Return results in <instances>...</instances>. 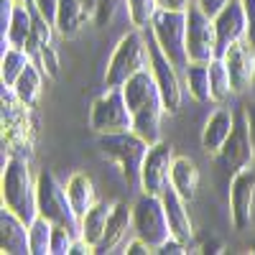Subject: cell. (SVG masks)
<instances>
[{
  "instance_id": "1",
  "label": "cell",
  "mask_w": 255,
  "mask_h": 255,
  "mask_svg": "<svg viewBox=\"0 0 255 255\" xmlns=\"http://www.w3.org/2000/svg\"><path fill=\"white\" fill-rule=\"evenodd\" d=\"M123 95L128 102V110L133 115V130L151 145L158 143L161 140V118H163L166 108H163V97H161L153 72L143 69L135 77H130L123 84Z\"/></svg>"
},
{
  "instance_id": "2",
  "label": "cell",
  "mask_w": 255,
  "mask_h": 255,
  "mask_svg": "<svg viewBox=\"0 0 255 255\" xmlns=\"http://www.w3.org/2000/svg\"><path fill=\"white\" fill-rule=\"evenodd\" d=\"M0 197L3 207L23 220L28 227L38 217V204H36V179L31 174L28 158L23 156H8L3 163V179H0Z\"/></svg>"
},
{
  "instance_id": "3",
  "label": "cell",
  "mask_w": 255,
  "mask_h": 255,
  "mask_svg": "<svg viewBox=\"0 0 255 255\" xmlns=\"http://www.w3.org/2000/svg\"><path fill=\"white\" fill-rule=\"evenodd\" d=\"M97 148L105 158L113 161L120 168V174L128 184L140 186V168H143V161H145V153L151 148V143L143 140L135 130H123V133L100 135Z\"/></svg>"
},
{
  "instance_id": "4",
  "label": "cell",
  "mask_w": 255,
  "mask_h": 255,
  "mask_svg": "<svg viewBox=\"0 0 255 255\" xmlns=\"http://www.w3.org/2000/svg\"><path fill=\"white\" fill-rule=\"evenodd\" d=\"M143 69H151V44L145 41L140 28L125 33L115 46L108 69H105V87H123Z\"/></svg>"
},
{
  "instance_id": "5",
  "label": "cell",
  "mask_w": 255,
  "mask_h": 255,
  "mask_svg": "<svg viewBox=\"0 0 255 255\" xmlns=\"http://www.w3.org/2000/svg\"><path fill=\"white\" fill-rule=\"evenodd\" d=\"M28 110V105L15 97L13 87L3 84V148H8V156L31 158L33 153V123Z\"/></svg>"
},
{
  "instance_id": "6",
  "label": "cell",
  "mask_w": 255,
  "mask_h": 255,
  "mask_svg": "<svg viewBox=\"0 0 255 255\" xmlns=\"http://www.w3.org/2000/svg\"><path fill=\"white\" fill-rule=\"evenodd\" d=\"M133 227H135V235L153 248V253L163 243H168L174 238L171 235V225H168L166 207H163V199L156 197V194H143L133 204Z\"/></svg>"
},
{
  "instance_id": "7",
  "label": "cell",
  "mask_w": 255,
  "mask_h": 255,
  "mask_svg": "<svg viewBox=\"0 0 255 255\" xmlns=\"http://www.w3.org/2000/svg\"><path fill=\"white\" fill-rule=\"evenodd\" d=\"M90 128L97 135L133 130V115H130V110H128L123 87H108L92 102Z\"/></svg>"
},
{
  "instance_id": "8",
  "label": "cell",
  "mask_w": 255,
  "mask_h": 255,
  "mask_svg": "<svg viewBox=\"0 0 255 255\" xmlns=\"http://www.w3.org/2000/svg\"><path fill=\"white\" fill-rule=\"evenodd\" d=\"M151 33L156 38L158 49L168 56V61L176 69H184L189 64L186 51V13L179 10H158L151 23Z\"/></svg>"
},
{
  "instance_id": "9",
  "label": "cell",
  "mask_w": 255,
  "mask_h": 255,
  "mask_svg": "<svg viewBox=\"0 0 255 255\" xmlns=\"http://www.w3.org/2000/svg\"><path fill=\"white\" fill-rule=\"evenodd\" d=\"M36 204H38V217L49 220L51 225H69L79 230V222L67 197V189L59 186L56 176L46 171V168L36 176Z\"/></svg>"
},
{
  "instance_id": "10",
  "label": "cell",
  "mask_w": 255,
  "mask_h": 255,
  "mask_svg": "<svg viewBox=\"0 0 255 255\" xmlns=\"http://www.w3.org/2000/svg\"><path fill=\"white\" fill-rule=\"evenodd\" d=\"M186 51L189 61H204V64L220 56L215 18H209L197 5L186 10Z\"/></svg>"
},
{
  "instance_id": "11",
  "label": "cell",
  "mask_w": 255,
  "mask_h": 255,
  "mask_svg": "<svg viewBox=\"0 0 255 255\" xmlns=\"http://www.w3.org/2000/svg\"><path fill=\"white\" fill-rule=\"evenodd\" d=\"M174 148L171 143H153L145 153L143 168H140V191L143 194L161 197L171 186V166H174Z\"/></svg>"
},
{
  "instance_id": "12",
  "label": "cell",
  "mask_w": 255,
  "mask_h": 255,
  "mask_svg": "<svg viewBox=\"0 0 255 255\" xmlns=\"http://www.w3.org/2000/svg\"><path fill=\"white\" fill-rule=\"evenodd\" d=\"M148 44H151V72L156 77V84H158V90H161V97H163V108L168 115H174L179 113L181 108V79L176 74V67L171 61H168V56L158 49L156 44V38L151 33V38H148Z\"/></svg>"
},
{
  "instance_id": "13",
  "label": "cell",
  "mask_w": 255,
  "mask_h": 255,
  "mask_svg": "<svg viewBox=\"0 0 255 255\" xmlns=\"http://www.w3.org/2000/svg\"><path fill=\"white\" fill-rule=\"evenodd\" d=\"M253 207H255V166H245L235 171L230 181V212L235 230L250 227Z\"/></svg>"
},
{
  "instance_id": "14",
  "label": "cell",
  "mask_w": 255,
  "mask_h": 255,
  "mask_svg": "<svg viewBox=\"0 0 255 255\" xmlns=\"http://www.w3.org/2000/svg\"><path fill=\"white\" fill-rule=\"evenodd\" d=\"M220 59L225 61V67L230 72V82H232V92L235 95H243L250 90L253 84V74H255V49L248 44L245 38L230 44Z\"/></svg>"
},
{
  "instance_id": "15",
  "label": "cell",
  "mask_w": 255,
  "mask_h": 255,
  "mask_svg": "<svg viewBox=\"0 0 255 255\" xmlns=\"http://www.w3.org/2000/svg\"><path fill=\"white\" fill-rule=\"evenodd\" d=\"M220 158L227 166V171H232V174L245 168V166H255V148H253V138H250L245 113H240V118H235V128H232L227 143L222 145Z\"/></svg>"
},
{
  "instance_id": "16",
  "label": "cell",
  "mask_w": 255,
  "mask_h": 255,
  "mask_svg": "<svg viewBox=\"0 0 255 255\" xmlns=\"http://www.w3.org/2000/svg\"><path fill=\"white\" fill-rule=\"evenodd\" d=\"M215 31H217V49H220V54L230 44L245 38L248 20H245V8H243L240 0H230V3L215 15Z\"/></svg>"
},
{
  "instance_id": "17",
  "label": "cell",
  "mask_w": 255,
  "mask_h": 255,
  "mask_svg": "<svg viewBox=\"0 0 255 255\" xmlns=\"http://www.w3.org/2000/svg\"><path fill=\"white\" fill-rule=\"evenodd\" d=\"M0 245L8 255L31 253V227L8 207H3V212H0Z\"/></svg>"
},
{
  "instance_id": "18",
  "label": "cell",
  "mask_w": 255,
  "mask_h": 255,
  "mask_svg": "<svg viewBox=\"0 0 255 255\" xmlns=\"http://www.w3.org/2000/svg\"><path fill=\"white\" fill-rule=\"evenodd\" d=\"M232 128H235V113L230 108H217L202 128V148L209 156H220L222 145L227 143Z\"/></svg>"
},
{
  "instance_id": "19",
  "label": "cell",
  "mask_w": 255,
  "mask_h": 255,
  "mask_svg": "<svg viewBox=\"0 0 255 255\" xmlns=\"http://www.w3.org/2000/svg\"><path fill=\"white\" fill-rule=\"evenodd\" d=\"M163 207H166V215H168V225H171V235L176 240H181L184 245H189L194 240V225H191V217H189V209H186V199L176 194L174 186H168L163 194Z\"/></svg>"
},
{
  "instance_id": "20",
  "label": "cell",
  "mask_w": 255,
  "mask_h": 255,
  "mask_svg": "<svg viewBox=\"0 0 255 255\" xmlns=\"http://www.w3.org/2000/svg\"><path fill=\"white\" fill-rule=\"evenodd\" d=\"M28 5L31 3H15V0H10L8 20H5V41H8V46H15V49H26L28 46V38H31V31H33V20H36Z\"/></svg>"
},
{
  "instance_id": "21",
  "label": "cell",
  "mask_w": 255,
  "mask_h": 255,
  "mask_svg": "<svg viewBox=\"0 0 255 255\" xmlns=\"http://www.w3.org/2000/svg\"><path fill=\"white\" fill-rule=\"evenodd\" d=\"M133 225V207L125 202H115L110 220H108V230H105V238L97 245V253H113L128 235V227Z\"/></svg>"
},
{
  "instance_id": "22",
  "label": "cell",
  "mask_w": 255,
  "mask_h": 255,
  "mask_svg": "<svg viewBox=\"0 0 255 255\" xmlns=\"http://www.w3.org/2000/svg\"><path fill=\"white\" fill-rule=\"evenodd\" d=\"M171 186L186 202H194L199 191V168L189 156H176L171 166Z\"/></svg>"
},
{
  "instance_id": "23",
  "label": "cell",
  "mask_w": 255,
  "mask_h": 255,
  "mask_svg": "<svg viewBox=\"0 0 255 255\" xmlns=\"http://www.w3.org/2000/svg\"><path fill=\"white\" fill-rule=\"evenodd\" d=\"M67 197H69V204H72V212L77 222L87 215V209L95 204V184L92 179L84 174V171H74L69 179H67Z\"/></svg>"
},
{
  "instance_id": "24",
  "label": "cell",
  "mask_w": 255,
  "mask_h": 255,
  "mask_svg": "<svg viewBox=\"0 0 255 255\" xmlns=\"http://www.w3.org/2000/svg\"><path fill=\"white\" fill-rule=\"evenodd\" d=\"M110 212H113V204H108V202H95V204L87 209V215L79 220V238L97 248V245L102 243V238H105V230H108Z\"/></svg>"
},
{
  "instance_id": "25",
  "label": "cell",
  "mask_w": 255,
  "mask_h": 255,
  "mask_svg": "<svg viewBox=\"0 0 255 255\" xmlns=\"http://www.w3.org/2000/svg\"><path fill=\"white\" fill-rule=\"evenodd\" d=\"M13 92L23 105L36 108L41 92H44V69H41V64H36L33 59L26 64V69L20 72V77L13 84Z\"/></svg>"
},
{
  "instance_id": "26",
  "label": "cell",
  "mask_w": 255,
  "mask_h": 255,
  "mask_svg": "<svg viewBox=\"0 0 255 255\" xmlns=\"http://www.w3.org/2000/svg\"><path fill=\"white\" fill-rule=\"evenodd\" d=\"M84 13L79 0H59V8H56V18H54V31L61 38H74L84 23Z\"/></svg>"
},
{
  "instance_id": "27",
  "label": "cell",
  "mask_w": 255,
  "mask_h": 255,
  "mask_svg": "<svg viewBox=\"0 0 255 255\" xmlns=\"http://www.w3.org/2000/svg\"><path fill=\"white\" fill-rule=\"evenodd\" d=\"M184 90L197 102H212L209 87V61H189L184 67Z\"/></svg>"
},
{
  "instance_id": "28",
  "label": "cell",
  "mask_w": 255,
  "mask_h": 255,
  "mask_svg": "<svg viewBox=\"0 0 255 255\" xmlns=\"http://www.w3.org/2000/svg\"><path fill=\"white\" fill-rule=\"evenodd\" d=\"M31 61V54L26 49H15V46H5L3 59H0V77H3L5 87H13L15 79L20 77V72L26 69V64Z\"/></svg>"
},
{
  "instance_id": "29",
  "label": "cell",
  "mask_w": 255,
  "mask_h": 255,
  "mask_svg": "<svg viewBox=\"0 0 255 255\" xmlns=\"http://www.w3.org/2000/svg\"><path fill=\"white\" fill-rule=\"evenodd\" d=\"M209 87H212V102H217V105H222L230 95H235L232 92L230 72L220 56L209 61Z\"/></svg>"
},
{
  "instance_id": "30",
  "label": "cell",
  "mask_w": 255,
  "mask_h": 255,
  "mask_svg": "<svg viewBox=\"0 0 255 255\" xmlns=\"http://www.w3.org/2000/svg\"><path fill=\"white\" fill-rule=\"evenodd\" d=\"M128 5V15H130V23L135 28H145L153 23V18L158 15V0H125Z\"/></svg>"
},
{
  "instance_id": "31",
  "label": "cell",
  "mask_w": 255,
  "mask_h": 255,
  "mask_svg": "<svg viewBox=\"0 0 255 255\" xmlns=\"http://www.w3.org/2000/svg\"><path fill=\"white\" fill-rule=\"evenodd\" d=\"M51 230H54V225L44 217H36L31 222V255L51 253Z\"/></svg>"
},
{
  "instance_id": "32",
  "label": "cell",
  "mask_w": 255,
  "mask_h": 255,
  "mask_svg": "<svg viewBox=\"0 0 255 255\" xmlns=\"http://www.w3.org/2000/svg\"><path fill=\"white\" fill-rule=\"evenodd\" d=\"M77 238H79V232H74V227L54 225V230H51V253L54 255H69Z\"/></svg>"
},
{
  "instance_id": "33",
  "label": "cell",
  "mask_w": 255,
  "mask_h": 255,
  "mask_svg": "<svg viewBox=\"0 0 255 255\" xmlns=\"http://www.w3.org/2000/svg\"><path fill=\"white\" fill-rule=\"evenodd\" d=\"M36 59L41 64V69H44V74L49 79H56L59 77V54L54 49V44H46V46H41L36 51Z\"/></svg>"
},
{
  "instance_id": "34",
  "label": "cell",
  "mask_w": 255,
  "mask_h": 255,
  "mask_svg": "<svg viewBox=\"0 0 255 255\" xmlns=\"http://www.w3.org/2000/svg\"><path fill=\"white\" fill-rule=\"evenodd\" d=\"M120 3H125V0H100L97 3V10H95V26H110L113 23V18H115V13H118V8H120Z\"/></svg>"
},
{
  "instance_id": "35",
  "label": "cell",
  "mask_w": 255,
  "mask_h": 255,
  "mask_svg": "<svg viewBox=\"0 0 255 255\" xmlns=\"http://www.w3.org/2000/svg\"><path fill=\"white\" fill-rule=\"evenodd\" d=\"M245 8V20H248V31H245V41L255 49V0H240Z\"/></svg>"
},
{
  "instance_id": "36",
  "label": "cell",
  "mask_w": 255,
  "mask_h": 255,
  "mask_svg": "<svg viewBox=\"0 0 255 255\" xmlns=\"http://www.w3.org/2000/svg\"><path fill=\"white\" fill-rule=\"evenodd\" d=\"M33 8L41 18H46L49 23L54 26V18H56V8H59V0H33Z\"/></svg>"
},
{
  "instance_id": "37",
  "label": "cell",
  "mask_w": 255,
  "mask_h": 255,
  "mask_svg": "<svg viewBox=\"0 0 255 255\" xmlns=\"http://www.w3.org/2000/svg\"><path fill=\"white\" fill-rule=\"evenodd\" d=\"M227 3H230V0H194V5H197V8H202L209 18H215V15L227 5Z\"/></svg>"
},
{
  "instance_id": "38",
  "label": "cell",
  "mask_w": 255,
  "mask_h": 255,
  "mask_svg": "<svg viewBox=\"0 0 255 255\" xmlns=\"http://www.w3.org/2000/svg\"><path fill=\"white\" fill-rule=\"evenodd\" d=\"M191 5H194V0H158V8H161V10H179V13H186Z\"/></svg>"
},
{
  "instance_id": "39",
  "label": "cell",
  "mask_w": 255,
  "mask_h": 255,
  "mask_svg": "<svg viewBox=\"0 0 255 255\" xmlns=\"http://www.w3.org/2000/svg\"><path fill=\"white\" fill-rule=\"evenodd\" d=\"M156 253H163V255H184V253H189L186 250V245L181 243V240H176V238H171L168 243H163Z\"/></svg>"
},
{
  "instance_id": "40",
  "label": "cell",
  "mask_w": 255,
  "mask_h": 255,
  "mask_svg": "<svg viewBox=\"0 0 255 255\" xmlns=\"http://www.w3.org/2000/svg\"><path fill=\"white\" fill-rule=\"evenodd\" d=\"M125 253H128V255H148V253H153V248L148 245L145 240H140V238L135 235V240H133V243H128Z\"/></svg>"
},
{
  "instance_id": "41",
  "label": "cell",
  "mask_w": 255,
  "mask_h": 255,
  "mask_svg": "<svg viewBox=\"0 0 255 255\" xmlns=\"http://www.w3.org/2000/svg\"><path fill=\"white\" fill-rule=\"evenodd\" d=\"M243 113H245V120H248V128H250L253 148H255V100H253V102H245V105H243Z\"/></svg>"
},
{
  "instance_id": "42",
  "label": "cell",
  "mask_w": 255,
  "mask_h": 255,
  "mask_svg": "<svg viewBox=\"0 0 255 255\" xmlns=\"http://www.w3.org/2000/svg\"><path fill=\"white\" fill-rule=\"evenodd\" d=\"M79 3H82L84 13H87V18H95V10H97V3H100V0H79Z\"/></svg>"
},
{
  "instance_id": "43",
  "label": "cell",
  "mask_w": 255,
  "mask_h": 255,
  "mask_svg": "<svg viewBox=\"0 0 255 255\" xmlns=\"http://www.w3.org/2000/svg\"><path fill=\"white\" fill-rule=\"evenodd\" d=\"M250 90H253V97H255V74H253V84H250Z\"/></svg>"
},
{
  "instance_id": "44",
  "label": "cell",
  "mask_w": 255,
  "mask_h": 255,
  "mask_svg": "<svg viewBox=\"0 0 255 255\" xmlns=\"http://www.w3.org/2000/svg\"><path fill=\"white\" fill-rule=\"evenodd\" d=\"M15 3H31L33 5V0H15Z\"/></svg>"
},
{
  "instance_id": "45",
  "label": "cell",
  "mask_w": 255,
  "mask_h": 255,
  "mask_svg": "<svg viewBox=\"0 0 255 255\" xmlns=\"http://www.w3.org/2000/svg\"><path fill=\"white\" fill-rule=\"evenodd\" d=\"M250 248H253V253H255V240H253V245H250Z\"/></svg>"
}]
</instances>
